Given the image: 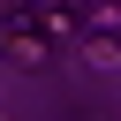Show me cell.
I'll use <instances>...</instances> for the list:
<instances>
[{"label":"cell","mask_w":121,"mask_h":121,"mask_svg":"<svg viewBox=\"0 0 121 121\" xmlns=\"http://www.w3.org/2000/svg\"><path fill=\"white\" fill-rule=\"evenodd\" d=\"M53 23H45V8L30 0V8H0V53L15 60V68H45L53 60Z\"/></svg>","instance_id":"cell-1"},{"label":"cell","mask_w":121,"mask_h":121,"mask_svg":"<svg viewBox=\"0 0 121 121\" xmlns=\"http://www.w3.org/2000/svg\"><path fill=\"white\" fill-rule=\"evenodd\" d=\"M45 8H76V15H83V0H45Z\"/></svg>","instance_id":"cell-2"}]
</instances>
